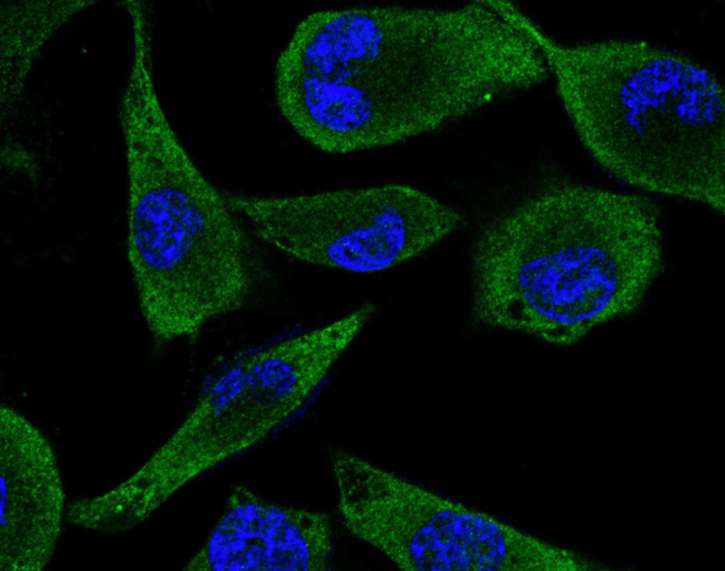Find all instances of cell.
<instances>
[{
  "label": "cell",
  "instance_id": "cell-1",
  "mask_svg": "<svg viewBox=\"0 0 725 571\" xmlns=\"http://www.w3.org/2000/svg\"><path fill=\"white\" fill-rule=\"evenodd\" d=\"M538 178L479 231L472 298L492 327L569 345L639 307L663 269L659 211L645 196Z\"/></svg>",
  "mask_w": 725,
  "mask_h": 571
},
{
  "label": "cell",
  "instance_id": "cell-2",
  "mask_svg": "<svg viewBox=\"0 0 725 571\" xmlns=\"http://www.w3.org/2000/svg\"><path fill=\"white\" fill-rule=\"evenodd\" d=\"M448 17L402 6L322 10L280 53L275 96L295 131L346 154L435 129L448 103Z\"/></svg>",
  "mask_w": 725,
  "mask_h": 571
},
{
  "label": "cell",
  "instance_id": "cell-3",
  "mask_svg": "<svg viewBox=\"0 0 725 571\" xmlns=\"http://www.w3.org/2000/svg\"><path fill=\"white\" fill-rule=\"evenodd\" d=\"M562 59L566 105L602 168L724 212V88L712 72L643 40L586 43Z\"/></svg>",
  "mask_w": 725,
  "mask_h": 571
},
{
  "label": "cell",
  "instance_id": "cell-4",
  "mask_svg": "<svg viewBox=\"0 0 725 571\" xmlns=\"http://www.w3.org/2000/svg\"><path fill=\"white\" fill-rule=\"evenodd\" d=\"M127 257L156 348L194 342L246 306L268 272L242 218L173 130L130 142Z\"/></svg>",
  "mask_w": 725,
  "mask_h": 571
},
{
  "label": "cell",
  "instance_id": "cell-5",
  "mask_svg": "<svg viewBox=\"0 0 725 571\" xmlns=\"http://www.w3.org/2000/svg\"><path fill=\"white\" fill-rule=\"evenodd\" d=\"M227 198L271 246L306 263L355 273L396 267L467 224L452 207L401 183Z\"/></svg>",
  "mask_w": 725,
  "mask_h": 571
},
{
  "label": "cell",
  "instance_id": "cell-6",
  "mask_svg": "<svg viewBox=\"0 0 725 571\" xmlns=\"http://www.w3.org/2000/svg\"><path fill=\"white\" fill-rule=\"evenodd\" d=\"M348 347L331 322L232 359L202 388L183 433L218 457L250 449L305 406Z\"/></svg>",
  "mask_w": 725,
  "mask_h": 571
},
{
  "label": "cell",
  "instance_id": "cell-7",
  "mask_svg": "<svg viewBox=\"0 0 725 571\" xmlns=\"http://www.w3.org/2000/svg\"><path fill=\"white\" fill-rule=\"evenodd\" d=\"M1 571H41L66 518L65 492L45 435L16 410H0Z\"/></svg>",
  "mask_w": 725,
  "mask_h": 571
},
{
  "label": "cell",
  "instance_id": "cell-8",
  "mask_svg": "<svg viewBox=\"0 0 725 571\" xmlns=\"http://www.w3.org/2000/svg\"><path fill=\"white\" fill-rule=\"evenodd\" d=\"M333 551L329 517L279 505L242 485L185 571H323Z\"/></svg>",
  "mask_w": 725,
  "mask_h": 571
}]
</instances>
